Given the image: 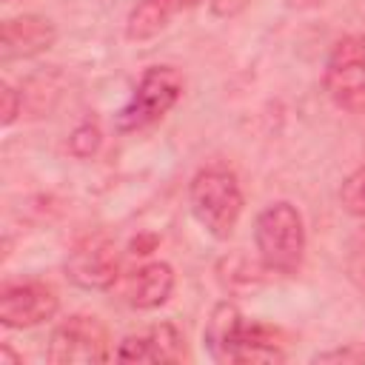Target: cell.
Instances as JSON below:
<instances>
[{
	"label": "cell",
	"mask_w": 365,
	"mask_h": 365,
	"mask_svg": "<svg viewBox=\"0 0 365 365\" xmlns=\"http://www.w3.org/2000/svg\"><path fill=\"white\" fill-rule=\"evenodd\" d=\"M202 339L220 362H282L285 334L274 325L245 319L231 302H220L202 331Z\"/></svg>",
	"instance_id": "obj_1"
},
{
	"label": "cell",
	"mask_w": 365,
	"mask_h": 365,
	"mask_svg": "<svg viewBox=\"0 0 365 365\" xmlns=\"http://www.w3.org/2000/svg\"><path fill=\"white\" fill-rule=\"evenodd\" d=\"M254 248L265 271L294 277L302 268L308 251V234L299 208L288 200L265 205L254 220Z\"/></svg>",
	"instance_id": "obj_2"
},
{
	"label": "cell",
	"mask_w": 365,
	"mask_h": 365,
	"mask_svg": "<svg viewBox=\"0 0 365 365\" xmlns=\"http://www.w3.org/2000/svg\"><path fill=\"white\" fill-rule=\"evenodd\" d=\"M188 205L194 220L217 240H228L242 217L245 197L234 171L222 165L200 168L188 182Z\"/></svg>",
	"instance_id": "obj_3"
},
{
	"label": "cell",
	"mask_w": 365,
	"mask_h": 365,
	"mask_svg": "<svg viewBox=\"0 0 365 365\" xmlns=\"http://www.w3.org/2000/svg\"><path fill=\"white\" fill-rule=\"evenodd\" d=\"M182 88H185V80L174 66L145 68L143 77L137 80L128 103L117 114V128L128 134V131L154 125L177 106V100L182 97Z\"/></svg>",
	"instance_id": "obj_4"
},
{
	"label": "cell",
	"mask_w": 365,
	"mask_h": 365,
	"mask_svg": "<svg viewBox=\"0 0 365 365\" xmlns=\"http://www.w3.org/2000/svg\"><path fill=\"white\" fill-rule=\"evenodd\" d=\"M46 359L54 365H100L111 359V336L100 317L71 314L54 325L46 348Z\"/></svg>",
	"instance_id": "obj_5"
},
{
	"label": "cell",
	"mask_w": 365,
	"mask_h": 365,
	"mask_svg": "<svg viewBox=\"0 0 365 365\" xmlns=\"http://www.w3.org/2000/svg\"><path fill=\"white\" fill-rule=\"evenodd\" d=\"M322 88L336 108L365 111V34H345L331 46Z\"/></svg>",
	"instance_id": "obj_6"
},
{
	"label": "cell",
	"mask_w": 365,
	"mask_h": 365,
	"mask_svg": "<svg viewBox=\"0 0 365 365\" xmlns=\"http://www.w3.org/2000/svg\"><path fill=\"white\" fill-rule=\"evenodd\" d=\"M66 274L77 288L86 291H108L120 279V251L117 242L97 231L86 234L74 242L66 259Z\"/></svg>",
	"instance_id": "obj_7"
},
{
	"label": "cell",
	"mask_w": 365,
	"mask_h": 365,
	"mask_svg": "<svg viewBox=\"0 0 365 365\" xmlns=\"http://www.w3.org/2000/svg\"><path fill=\"white\" fill-rule=\"evenodd\" d=\"M60 311V297L48 282L40 279H23V282H6L0 288V322L14 331L37 328Z\"/></svg>",
	"instance_id": "obj_8"
},
{
	"label": "cell",
	"mask_w": 365,
	"mask_h": 365,
	"mask_svg": "<svg viewBox=\"0 0 365 365\" xmlns=\"http://www.w3.org/2000/svg\"><path fill=\"white\" fill-rule=\"evenodd\" d=\"M120 362H182L188 356L185 336L174 322H154L137 334H128L114 354Z\"/></svg>",
	"instance_id": "obj_9"
},
{
	"label": "cell",
	"mask_w": 365,
	"mask_h": 365,
	"mask_svg": "<svg viewBox=\"0 0 365 365\" xmlns=\"http://www.w3.org/2000/svg\"><path fill=\"white\" fill-rule=\"evenodd\" d=\"M57 40V29L43 14H17L3 23L0 31V57L3 63L29 60L48 51Z\"/></svg>",
	"instance_id": "obj_10"
},
{
	"label": "cell",
	"mask_w": 365,
	"mask_h": 365,
	"mask_svg": "<svg viewBox=\"0 0 365 365\" xmlns=\"http://www.w3.org/2000/svg\"><path fill=\"white\" fill-rule=\"evenodd\" d=\"M174 285H177V277L168 262L163 259L145 262L125 279V302L137 311H154L168 302V297L174 294Z\"/></svg>",
	"instance_id": "obj_11"
},
{
	"label": "cell",
	"mask_w": 365,
	"mask_h": 365,
	"mask_svg": "<svg viewBox=\"0 0 365 365\" xmlns=\"http://www.w3.org/2000/svg\"><path fill=\"white\" fill-rule=\"evenodd\" d=\"M200 0H140L125 17V37L134 43L157 37L180 11L197 6Z\"/></svg>",
	"instance_id": "obj_12"
},
{
	"label": "cell",
	"mask_w": 365,
	"mask_h": 365,
	"mask_svg": "<svg viewBox=\"0 0 365 365\" xmlns=\"http://www.w3.org/2000/svg\"><path fill=\"white\" fill-rule=\"evenodd\" d=\"M339 205L356 217V220H365V165L354 168L342 185H339Z\"/></svg>",
	"instance_id": "obj_13"
},
{
	"label": "cell",
	"mask_w": 365,
	"mask_h": 365,
	"mask_svg": "<svg viewBox=\"0 0 365 365\" xmlns=\"http://www.w3.org/2000/svg\"><path fill=\"white\" fill-rule=\"evenodd\" d=\"M100 143H103L100 125L91 123V120H86V123H80V125L71 131V137H68V151H71L74 157H80V160H88L91 154H97Z\"/></svg>",
	"instance_id": "obj_14"
},
{
	"label": "cell",
	"mask_w": 365,
	"mask_h": 365,
	"mask_svg": "<svg viewBox=\"0 0 365 365\" xmlns=\"http://www.w3.org/2000/svg\"><path fill=\"white\" fill-rule=\"evenodd\" d=\"M0 94H3V125L9 128V125L20 117L23 97H20V91H17L11 83H6V80H3V86H0Z\"/></svg>",
	"instance_id": "obj_15"
},
{
	"label": "cell",
	"mask_w": 365,
	"mask_h": 365,
	"mask_svg": "<svg viewBox=\"0 0 365 365\" xmlns=\"http://www.w3.org/2000/svg\"><path fill=\"white\" fill-rule=\"evenodd\" d=\"M348 279L354 282V288L365 297V245H359L351 259H348Z\"/></svg>",
	"instance_id": "obj_16"
},
{
	"label": "cell",
	"mask_w": 365,
	"mask_h": 365,
	"mask_svg": "<svg viewBox=\"0 0 365 365\" xmlns=\"http://www.w3.org/2000/svg\"><path fill=\"white\" fill-rule=\"evenodd\" d=\"M328 359H354V362H362L365 354H359V351H328V354H317V362H328Z\"/></svg>",
	"instance_id": "obj_17"
},
{
	"label": "cell",
	"mask_w": 365,
	"mask_h": 365,
	"mask_svg": "<svg viewBox=\"0 0 365 365\" xmlns=\"http://www.w3.org/2000/svg\"><path fill=\"white\" fill-rule=\"evenodd\" d=\"M285 3H288V9L308 11V9H317V6H322V3H328V0H285Z\"/></svg>",
	"instance_id": "obj_18"
},
{
	"label": "cell",
	"mask_w": 365,
	"mask_h": 365,
	"mask_svg": "<svg viewBox=\"0 0 365 365\" xmlns=\"http://www.w3.org/2000/svg\"><path fill=\"white\" fill-rule=\"evenodd\" d=\"M9 362H11V365H20V362H23V356H17L9 345H0V365H9Z\"/></svg>",
	"instance_id": "obj_19"
}]
</instances>
